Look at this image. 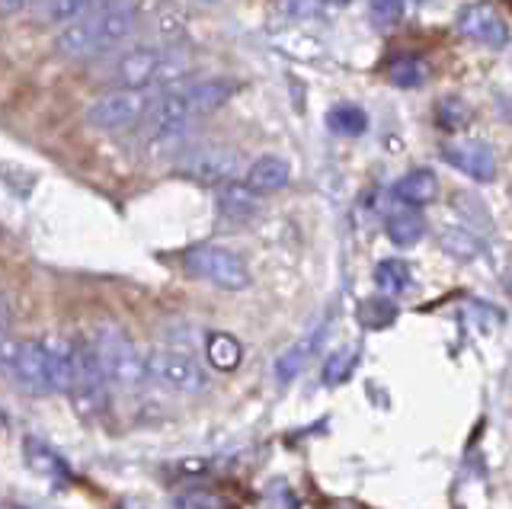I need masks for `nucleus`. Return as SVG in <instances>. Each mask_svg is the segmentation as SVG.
Wrapping results in <instances>:
<instances>
[{"label": "nucleus", "instance_id": "f257e3e1", "mask_svg": "<svg viewBox=\"0 0 512 509\" xmlns=\"http://www.w3.org/2000/svg\"><path fill=\"white\" fill-rule=\"evenodd\" d=\"M240 90L231 77H208V81L186 84L180 90H167L164 97L154 100V109L144 119V135L164 138V135H186L192 122L218 113L234 93Z\"/></svg>", "mask_w": 512, "mask_h": 509}, {"label": "nucleus", "instance_id": "f03ea898", "mask_svg": "<svg viewBox=\"0 0 512 509\" xmlns=\"http://www.w3.org/2000/svg\"><path fill=\"white\" fill-rule=\"evenodd\" d=\"M144 23L141 4H112V7H96L87 17H80L68 26L58 29L55 36V52L64 58H96L135 36V29Z\"/></svg>", "mask_w": 512, "mask_h": 509}, {"label": "nucleus", "instance_id": "7ed1b4c3", "mask_svg": "<svg viewBox=\"0 0 512 509\" xmlns=\"http://www.w3.org/2000/svg\"><path fill=\"white\" fill-rule=\"evenodd\" d=\"M192 61L180 49H154V45H141V49H128L106 61L100 71V81L112 90H157L173 87L189 74Z\"/></svg>", "mask_w": 512, "mask_h": 509}, {"label": "nucleus", "instance_id": "20e7f679", "mask_svg": "<svg viewBox=\"0 0 512 509\" xmlns=\"http://www.w3.org/2000/svg\"><path fill=\"white\" fill-rule=\"evenodd\" d=\"M90 343H93V353L100 359V369L112 388L135 391L141 385H148V356L141 353L125 330L103 324L90 337Z\"/></svg>", "mask_w": 512, "mask_h": 509}, {"label": "nucleus", "instance_id": "39448f33", "mask_svg": "<svg viewBox=\"0 0 512 509\" xmlns=\"http://www.w3.org/2000/svg\"><path fill=\"white\" fill-rule=\"evenodd\" d=\"M151 109L154 97L148 90H109L87 106L84 119L100 132H125L135 129V125H144Z\"/></svg>", "mask_w": 512, "mask_h": 509}, {"label": "nucleus", "instance_id": "423d86ee", "mask_svg": "<svg viewBox=\"0 0 512 509\" xmlns=\"http://www.w3.org/2000/svg\"><path fill=\"white\" fill-rule=\"evenodd\" d=\"M183 266L189 276L212 282L215 289H224V292H244L250 285L247 263L240 260L234 250L218 247V244H205V247L189 250L183 257Z\"/></svg>", "mask_w": 512, "mask_h": 509}, {"label": "nucleus", "instance_id": "0eeeda50", "mask_svg": "<svg viewBox=\"0 0 512 509\" xmlns=\"http://www.w3.org/2000/svg\"><path fill=\"white\" fill-rule=\"evenodd\" d=\"M148 381L176 394H199L208 385L202 365L189 353H183V349H170V346L148 353Z\"/></svg>", "mask_w": 512, "mask_h": 509}, {"label": "nucleus", "instance_id": "6e6552de", "mask_svg": "<svg viewBox=\"0 0 512 509\" xmlns=\"http://www.w3.org/2000/svg\"><path fill=\"white\" fill-rule=\"evenodd\" d=\"M0 369L29 394H55L45 340H16L10 346V353L4 356V362H0Z\"/></svg>", "mask_w": 512, "mask_h": 509}, {"label": "nucleus", "instance_id": "1a4fd4ad", "mask_svg": "<svg viewBox=\"0 0 512 509\" xmlns=\"http://www.w3.org/2000/svg\"><path fill=\"white\" fill-rule=\"evenodd\" d=\"M180 170L202 186H224L234 183L240 170V154L234 148H199L186 154Z\"/></svg>", "mask_w": 512, "mask_h": 509}, {"label": "nucleus", "instance_id": "9d476101", "mask_svg": "<svg viewBox=\"0 0 512 509\" xmlns=\"http://www.w3.org/2000/svg\"><path fill=\"white\" fill-rule=\"evenodd\" d=\"M458 33L487 49H503L509 42V23L490 4H468L458 13Z\"/></svg>", "mask_w": 512, "mask_h": 509}, {"label": "nucleus", "instance_id": "9b49d317", "mask_svg": "<svg viewBox=\"0 0 512 509\" xmlns=\"http://www.w3.org/2000/svg\"><path fill=\"white\" fill-rule=\"evenodd\" d=\"M442 157L477 183H490L496 177V154L484 141H455V145H445Z\"/></svg>", "mask_w": 512, "mask_h": 509}, {"label": "nucleus", "instance_id": "f8f14e48", "mask_svg": "<svg viewBox=\"0 0 512 509\" xmlns=\"http://www.w3.org/2000/svg\"><path fill=\"white\" fill-rule=\"evenodd\" d=\"M288 180H292V167H288L285 157H276V154L256 157V161L247 167V177H244V183L253 189L256 196L279 193V189L288 186Z\"/></svg>", "mask_w": 512, "mask_h": 509}, {"label": "nucleus", "instance_id": "ddd939ff", "mask_svg": "<svg viewBox=\"0 0 512 509\" xmlns=\"http://www.w3.org/2000/svg\"><path fill=\"white\" fill-rule=\"evenodd\" d=\"M23 455H26V465L29 471H36L42 474L45 481H52L58 487H68L71 484V468H68V461H64L52 445H45L39 439H26L23 442Z\"/></svg>", "mask_w": 512, "mask_h": 509}, {"label": "nucleus", "instance_id": "4468645a", "mask_svg": "<svg viewBox=\"0 0 512 509\" xmlns=\"http://www.w3.org/2000/svg\"><path fill=\"white\" fill-rule=\"evenodd\" d=\"M384 234L391 237V244L397 247H413L423 241L426 234V221L423 215L413 209V205H394V209L388 212V218H384Z\"/></svg>", "mask_w": 512, "mask_h": 509}, {"label": "nucleus", "instance_id": "2eb2a0df", "mask_svg": "<svg viewBox=\"0 0 512 509\" xmlns=\"http://www.w3.org/2000/svg\"><path fill=\"white\" fill-rule=\"evenodd\" d=\"M218 212L228 221H247L260 212V196L247 183H224L218 186Z\"/></svg>", "mask_w": 512, "mask_h": 509}, {"label": "nucleus", "instance_id": "dca6fc26", "mask_svg": "<svg viewBox=\"0 0 512 509\" xmlns=\"http://www.w3.org/2000/svg\"><path fill=\"white\" fill-rule=\"evenodd\" d=\"M320 337H324V330H314L308 333V337H301L298 343H292L285 349V353L276 359V378L279 381H292L304 372V365H308L317 353V346H320Z\"/></svg>", "mask_w": 512, "mask_h": 509}, {"label": "nucleus", "instance_id": "f3484780", "mask_svg": "<svg viewBox=\"0 0 512 509\" xmlns=\"http://www.w3.org/2000/svg\"><path fill=\"white\" fill-rule=\"evenodd\" d=\"M96 7H103V0H39L36 17L45 26H68L80 17H87Z\"/></svg>", "mask_w": 512, "mask_h": 509}, {"label": "nucleus", "instance_id": "a211bd4d", "mask_svg": "<svg viewBox=\"0 0 512 509\" xmlns=\"http://www.w3.org/2000/svg\"><path fill=\"white\" fill-rule=\"evenodd\" d=\"M394 196L404 205H429L432 199L439 196V180L432 170H410L404 180L394 186Z\"/></svg>", "mask_w": 512, "mask_h": 509}, {"label": "nucleus", "instance_id": "6ab92c4d", "mask_svg": "<svg viewBox=\"0 0 512 509\" xmlns=\"http://www.w3.org/2000/svg\"><path fill=\"white\" fill-rule=\"evenodd\" d=\"M205 356L218 372H234L240 359H244V346H240L231 333H212L205 343Z\"/></svg>", "mask_w": 512, "mask_h": 509}, {"label": "nucleus", "instance_id": "aec40b11", "mask_svg": "<svg viewBox=\"0 0 512 509\" xmlns=\"http://www.w3.org/2000/svg\"><path fill=\"white\" fill-rule=\"evenodd\" d=\"M384 74H388V84H394L400 90H416V87H423L429 81V65L423 58L404 55V58L391 61Z\"/></svg>", "mask_w": 512, "mask_h": 509}, {"label": "nucleus", "instance_id": "412c9836", "mask_svg": "<svg viewBox=\"0 0 512 509\" xmlns=\"http://www.w3.org/2000/svg\"><path fill=\"white\" fill-rule=\"evenodd\" d=\"M327 125H330V132H336V135L356 138V135H362L368 129V116H365V109L356 106V103H340V106H333L327 113Z\"/></svg>", "mask_w": 512, "mask_h": 509}, {"label": "nucleus", "instance_id": "4be33fe9", "mask_svg": "<svg viewBox=\"0 0 512 509\" xmlns=\"http://www.w3.org/2000/svg\"><path fill=\"white\" fill-rule=\"evenodd\" d=\"M375 285L384 295H404L413 285L410 266L404 260H381L375 266Z\"/></svg>", "mask_w": 512, "mask_h": 509}, {"label": "nucleus", "instance_id": "5701e85b", "mask_svg": "<svg viewBox=\"0 0 512 509\" xmlns=\"http://www.w3.org/2000/svg\"><path fill=\"white\" fill-rule=\"evenodd\" d=\"M356 349H336V353L327 356L324 362V372H320V378H324L327 388H340L343 381L352 378V372H356Z\"/></svg>", "mask_w": 512, "mask_h": 509}, {"label": "nucleus", "instance_id": "b1692460", "mask_svg": "<svg viewBox=\"0 0 512 509\" xmlns=\"http://www.w3.org/2000/svg\"><path fill=\"white\" fill-rule=\"evenodd\" d=\"M436 122L442 125L445 132H458V129H464V125L471 122V106L464 103L461 97H445L436 106Z\"/></svg>", "mask_w": 512, "mask_h": 509}, {"label": "nucleus", "instance_id": "393cba45", "mask_svg": "<svg viewBox=\"0 0 512 509\" xmlns=\"http://www.w3.org/2000/svg\"><path fill=\"white\" fill-rule=\"evenodd\" d=\"M359 317H362V324L368 330H381V327H391L394 324L397 308H394L391 298H368L365 305H362V311H359Z\"/></svg>", "mask_w": 512, "mask_h": 509}, {"label": "nucleus", "instance_id": "a878e982", "mask_svg": "<svg viewBox=\"0 0 512 509\" xmlns=\"http://www.w3.org/2000/svg\"><path fill=\"white\" fill-rule=\"evenodd\" d=\"M442 247L458 260H474L477 250H480L477 237L471 231H464V228H445L442 231Z\"/></svg>", "mask_w": 512, "mask_h": 509}, {"label": "nucleus", "instance_id": "bb28decb", "mask_svg": "<svg viewBox=\"0 0 512 509\" xmlns=\"http://www.w3.org/2000/svg\"><path fill=\"white\" fill-rule=\"evenodd\" d=\"M368 13H372V23L378 29H394L400 20H404L407 4L404 0H372V4H368Z\"/></svg>", "mask_w": 512, "mask_h": 509}, {"label": "nucleus", "instance_id": "cd10ccee", "mask_svg": "<svg viewBox=\"0 0 512 509\" xmlns=\"http://www.w3.org/2000/svg\"><path fill=\"white\" fill-rule=\"evenodd\" d=\"M180 503H183V509H231V503L212 490H192Z\"/></svg>", "mask_w": 512, "mask_h": 509}, {"label": "nucleus", "instance_id": "c85d7f7f", "mask_svg": "<svg viewBox=\"0 0 512 509\" xmlns=\"http://www.w3.org/2000/svg\"><path fill=\"white\" fill-rule=\"evenodd\" d=\"M13 330H10V305H7V298L0 295V362H4V356L10 353V346H13Z\"/></svg>", "mask_w": 512, "mask_h": 509}, {"label": "nucleus", "instance_id": "c756f323", "mask_svg": "<svg viewBox=\"0 0 512 509\" xmlns=\"http://www.w3.org/2000/svg\"><path fill=\"white\" fill-rule=\"evenodd\" d=\"M36 10L39 0H0V17H13V13H23V10Z\"/></svg>", "mask_w": 512, "mask_h": 509}, {"label": "nucleus", "instance_id": "7c9ffc66", "mask_svg": "<svg viewBox=\"0 0 512 509\" xmlns=\"http://www.w3.org/2000/svg\"><path fill=\"white\" fill-rule=\"evenodd\" d=\"M324 4H330V7H346V4H352V0H324Z\"/></svg>", "mask_w": 512, "mask_h": 509}]
</instances>
